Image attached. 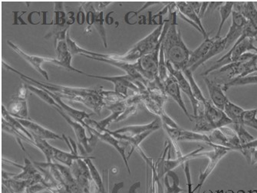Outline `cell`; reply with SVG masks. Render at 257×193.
<instances>
[{
    "label": "cell",
    "instance_id": "obj_39",
    "mask_svg": "<svg viewBox=\"0 0 257 193\" xmlns=\"http://www.w3.org/2000/svg\"><path fill=\"white\" fill-rule=\"evenodd\" d=\"M93 26L95 27L101 40L104 48H107V36H106L105 29L104 26V12H99L97 10L94 23Z\"/></svg>",
    "mask_w": 257,
    "mask_h": 193
},
{
    "label": "cell",
    "instance_id": "obj_15",
    "mask_svg": "<svg viewBox=\"0 0 257 193\" xmlns=\"http://www.w3.org/2000/svg\"><path fill=\"white\" fill-rule=\"evenodd\" d=\"M8 46L13 49L14 52H17L20 56H21L25 61L28 62L36 72H39L42 76L44 77L46 80L49 81V75L47 72L43 68V65L44 63H52L56 65L57 60L56 59H52V58L41 57V56H36V55H30L28 54L25 53L22 51L17 45L12 43L10 41L7 42Z\"/></svg>",
    "mask_w": 257,
    "mask_h": 193
},
{
    "label": "cell",
    "instance_id": "obj_49",
    "mask_svg": "<svg viewBox=\"0 0 257 193\" xmlns=\"http://www.w3.org/2000/svg\"><path fill=\"white\" fill-rule=\"evenodd\" d=\"M251 150V162L250 165H257V148H252Z\"/></svg>",
    "mask_w": 257,
    "mask_h": 193
},
{
    "label": "cell",
    "instance_id": "obj_12",
    "mask_svg": "<svg viewBox=\"0 0 257 193\" xmlns=\"http://www.w3.org/2000/svg\"><path fill=\"white\" fill-rule=\"evenodd\" d=\"M209 136L213 144L224 146L231 150L238 151L240 147L237 134L233 128L228 126L213 130Z\"/></svg>",
    "mask_w": 257,
    "mask_h": 193
},
{
    "label": "cell",
    "instance_id": "obj_24",
    "mask_svg": "<svg viewBox=\"0 0 257 193\" xmlns=\"http://www.w3.org/2000/svg\"><path fill=\"white\" fill-rule=\"evenodd\" d=\"M57 52V66L62 67L69 72H77V73L83 74L82 71L78 70L77 68H74L72 65V55L69 52L65 41H61L58 43L56 48Z\"/></svg>",
    "mask_w": 257,
    "mask_h": 193
},
{
    "label": "cell",
    "instance_id": "obj_37",
    "mask_svg": "<svg viewBox=\"0 0 257 193\" xmlns=\"http://www.w3.org/2000/svg\"><path fill=\"white\" fill-rule=\"evenodd\" d=\"M254 84H257V75H251V76L248 75V76L233 78L225 83L222 88L223 91H226L231 87L243 86V85H254Z\"/></svg>",
    "mask_w": 257,
    "mask_h": 193
},
{
    "label": "cell",
    "instance_id": "obj_1",
    "mask_svg": "<svg viewBox=\"0 0 257 193\" xmlns=\"http://www.w3.org/2000/svg\"><path fill=\"white\" fill-rule=\"evenodd\" d=\"M2 63L7 70L18 75L26 84L47 90V91L56 94L60 98H64V99L72 101V102L84 104L96 114H101V110L106 107L105 102L100 95V91H101V88H72V87L55 85V84H51V83L40 82V81H36L33 78H30V77L18 72L16 70L15 68H12L10 65H7L5 62H3Z\"/></svg>",
    "mask_w": 257,
    "mask_h": 193
},
{
    "label": "cell",
    "instance_id": "obj_7",
    "mask_svg": "<svg viewBox=\"0 0 257 193\" xmlns=\"http://www.w3.org/2000/svg\"><path fill=\"white\" fill-rule=\"evenodd\" d=\"M229 151H231V149L224 147V146L215 145L213 150L208 151V152H203L202 151V152L198 153V155H197L198 157L205 156V157L208 158L210 161H209L208 165H207L205 169L203 172H200V175H199L198 183H197V186L194 188V189H193L194 192L197 191V193H200V188H202V186L205 183L209 175L213 172L217 164L227 154Z\"/></svg>",
    "mask_w": 257,
    "mask_h": 193
},
{
    "label": "cell",
    "instance_id": "obj_43",
    "mask_svg": "<svg viewBox=\"0 0 257 193\" xmlns=\"http://www.w3.org/2000/svg\"><path fill=\"white\" fill-rule=\"evenodd\" d=\"M147 169L149 170V172L147 171V182H148L147 193H157L156 183L153 177L152 168L149 165H147Z\"/></svg>",
    "mask_w": 257,
    "mask_h": 193
},
{
    "label": "cell",
    "instance_id": "obj_38",
    "mask_svg": "<svg viewBox=\"0 0 257 193\" xmlns=\"http://www.w3.org/2000/svg\"><path fill=\"white\" fill-rule=\"evenodd\" d=\"M233 124V129L237 134L239 138L240 146H245L248 143L255 140L254 136H252L247 130L245 128V126L242 123H232Z\"/></svg>",
    "mask_w": 257,
    "mask_h": 193
},
{
    "label": "cell",
    "instance_id": "obj_3",
    "mask_svg": "<svg viewBox=\"0 0 257 193\" xmlns=\"http://www.w3.org/2000/svg\"><path fill=\"white\" fill-rule=\"evenodd\" d=\"M164 23H161L156 28L152 33L144 38L139 43H136L132 49L123 54V55H116V54H109L106 55L105 59H112V60L123 61V62H131L133 61L137 62L139 59L152 53L161 44L162 38H163Z\"/></svg>",
    "mask_w": 257,
    "mask_h": 193
},
{
    "label": "cell",
    "instance_id": "obj_23",
    "mask_svg": "<svg viewBox=\"0 0 257 193\" xmlns=\"http://www.w3.org/2000/svg\"><path fill=\"white\" fill-rule=\"evenodd\" d=\"M162 125L161 120L157 118L154 121L151 123H147V124H142V125H132L127 126V127H123V128L117 129L116 130H113V132L118 134L123 135L125 136H134L137 135L142 134L145 132L156 131Z\"/></svg>",
    "mask_w": 257,
    "mask_h": 193
},
{
    "label": "cell",
    "instance_id": "obj_51",
    "mask_svg": "<svg viewBox=\"0 0 257 193\" xmlns=\"http://www.w3.org/2000/svg\"><path fill=\"white\" fill-rule=\"evenodd\" d=\"M123 187H124V182H117V183L114 184V186H113L111 193H118L119 191H120L121 188H123Z\"/></svg>",
    "mask_w": 257,
    "mask_h": 193
},
{
    "label": "cell",
    "instance_id": "obj_20",
    "mask_svg": "<svg viewBox=\"0 0 257 193\" xmlns=\"http://www.w3.org/2000/svg\"><path fill=\"white\" fill-rule=\"evenodd\" d=\"M22 125L28 130L32 133L33 136L41 138L43 140H63V138L59 136L57 133H54L48 129L45 128L43 126L39 125L36 122L33 121L30 119H19L17 118Z\"/></svg>",
    "mask_w": 257,
    "mask_h": 193
},
{
    "label": "cell",
    "instance_id": "obj_41",
    "mask_svg": "<svg viewBox=\"0 0 257 193\" xmlns=\"http://www.w3.org/2000/svg\"><path fill=\"white\" fill-rule=\"evenodd\" d=\"M100 95L105 102L106 106L120 102V101H124L127 98L114 91H104L102 88H101V91H100Z\"/></svg>",
    "mask_w": 257,
    "mask_h": 193
},
{
    "label": "cell",
    "instance_id": "obj_26",
    "mask_svg": "<svg viewBox=\"0 0 257 193\" xmlns=\"http://www.w3.org/2000/svg\"><path fill=\"white\" fill-rule=\"evenodd\" d=\"M204 147H200L198 149H195V150L192 151L190 153H187L186 155H183V156H180V157L176 158L174 159H171L170 156H171V151H168V159L165 161L164 163V171H165V175L168 173V172L173 171V169L178 167L179 165L185 164L186 162H189V160L191 159H195V158L198 157V153L204 150Z\"/></svg>",
    "mask_w": 257,
    "mask_h": 193
},
{
    "label": "cell",
    "instance_id": "obj_35",
    "mask_svg": "<svg viewBox=\"0 0 257 193\" xmlns=\"http://www.w3.org/2000/svg\"><path fill=\"white\" fill-rule=\"evenodd\" d=\"M225 49H226V40L225 37L220 38V39H215L214 43L212 45L211 48H210L209 52H207V55L204 57V59L198 64L197 68L201 66L202 65H204L209 59H212V58L214 57V56L218 55V54L221 53Z\"/></svg>",
    "mask_w": 257,
    "mask_h": 193
},
{
    "label": "cell",
    "instance_id": "obj_9",
    "mask_svg": "<svg viewBox=\"0 0 257 193\" xmlns=\"http://www.w3.org/2000/svg\"><path fill=\"white\" fill-rule=\"evenodd\" d=\"M85 159H78L73 162L70 167L72 175L82 193H96L98 190L93 182Z\"/></svg>",
    "mask_w": 257,
    "mask_h": 193
},
{
    "label": "cell",
    "instance_id": "obj_25",
    "mask_svg": "<svg viewBox=\"0 0 257 193\" xmlns=\"http://www.w3.org/2000/svg\"><path fill=\"white\" fill-rule=\"evenodd\" d=\"M2 118L11 126L13 130L20 135L23 141L34 146V137L32 133L28 130H26L16 117H13L4 105L2 106Z\"/></svg>",
    "mask_w": 257,
    "mask_h": 193
},
{
    "label": "cell",
    "instance_id": "obj_47",
    "mask_svg": "<svg viewBox=\"0 0 257 193\" xmlns=\"http://www.w3.org/2000/svg\"><path fill=\"white\" fill-rule=\"evenodd\" d=\"M252 148H257V139H255V140H252V142L248 143V144L245 145V146H240L238 151H239L241 153L243 149H252Z\"/></svg>",
    "mask_w": 257,
    "mask_h": 193
},
{
    "label": "cell",
    "instance_id": "obj_48",
    "mask_svg": "<svg viewBox=\"0 0 257 193\" xmlns=\"http://www.w3.org/2000/svg\"><path fill=\"white\" fill-rule=\"evenodd\" d=\"M209 5H210V2H203V4H202L201 10H200V13H199V17L200 19L203 18L204 16L205 15L206 12L208 10Z\"/></svg>",
    "mask_w": 257,
    "mask_h": 193
},
{
    "label": "cell",
    "instance_id": "obj_16",
    "mask_svg": "<svg viewBox=\"0 0 257 193\" xmlns=\"http://www.w3.org/2000/svg\"><path fill=\"white\" fill-rule=\"evenodd\" d=\"M177 15L181 17L183 20H185L188 23H191L196 30H198L206 39L209 38V34L204 29L202 24L201 19L199 17L198 14L191 8L187 2H177Z\"/></svg>",
    "mask_w": 257,
    "mask_h": 193
},
{
    "label": "cell",
    "instance_id": "obj_19",
    "mask_svg": "<svg viewBox=\"0 0 257 193\" xmlns=\"http://www.w3.org/2000/svg\"><path fill=\"white\" fill-rule=\"evenodd\" d=\"M246 24H247V21L241 15L240 13L233 11L232 24L225 37L226 40V48L231 46L233 43H236L239 38L242 36Z\"/></svg>",
    "mask_w": 257,
    "mask_h": 193
},
{
    "label": "cell",
    "instance_id": "obj_21",
    "mask_svg": "<svg viewBox=\"0 0 257 193\" xmlns=\"http://www.w3.org/2000/svg\"><path fill=\"white\" fill-rule=\"evenodd\" d=\"M214 41V38L213 39H210V37L207 38V39H204V42L195 50L191 51L187 66V68H188L191 72H195L197 70V65L207 55V52L210 50Z\"/></svg>",
    "mask_w": 257,
    "mask_h": 193
},
{
    "label": "cell",
    "instance_id": "obj_6",
    "mask_svg": "<svg viewBox=\"0 0 257 193\" xmlns=\"http://www.w3.org/2000/svg\"><path fill=\"white\" fill-rule=\"evenodd\" d=\"M82 75L89 78H98L110 81L114 85V91L121 94L125 98H128V90H132L135 93L142 92L147 89L146 86L140 81H136L132 79L128 75L121 76H100V75H89L84 72Z\"/></svg>",
    "mask_w": 257,
    "mask_h": 193
},
{
    "label": "cell",
    "instance_id": "obj_17",
    "mask_svg": "<svg viewBox=\"0 0 257 193\" xmlns=\"http://www.w3.org/2000/svg\"><path fill=\"white\" fill-rule=\"evenodd\" d=\"M84 57L88 58V59H94V60L99 61V62H104V63L109 64L113 66L117 67L121 70L125 72V75L130 76L132 79L136 81H140L143 83L145 86L148 85V81H147L140 73L138 72L137 69L135 68V64L129 63L127 62H123V61L112 60V59H105L102 58L93 57L90 55H83Z\"/></svg>",
    "mask_w": 257,
    "mask_h": 193
},
{
    "label": "cell",
    "instance_id": "obj_18",
    "mask_svg": "<svg viewBox=\"0 0 257 193\" xmlns=\"http://www.w3.org/2000/svg\"><path fill=\"white\" fill-rule=\"evenodd\" d=\"M164 88H165L167 95L171 97L179 105V107L184 111V114L188 117L189 120H191V114H189L187 107L184 104V100L181 96V88H180L178 81L170 72L168 78L164 82Z\"/></svg>",
    "mask_w": 257,
    "mask_h": 193
},
{
    "label": "cell",
    "instance_id": "obj_45",
    "mask_svg": "<svg viewBox=\"0 0 257 193\" xmlns=\"http://www.w3.org/2000/svg\"><path fill=\"white\" fill-rule=\"evenodd\" d=\"M28 86H27V85L24 82V84H23V85L20 86V88H19L17 98H19V99L26 100L27 95H28Z\"/></svg>",
    "mask_w": 257,
    "mask_h": 193
},
{
    "label": "cell",
    "instance_id": "obj_44",
    "mask_svg": "<svg viewBox=\"0 0 257 193\" xmlns=\"http://www.w3.org/2000/svg\"><path fill=\"white\" fill-rule=\"evenodd\" d=\"M139 105V104H133V105L128 106V107L124 110V112L119 116L116 122L122 121V120H126V119L128 118L131 116L135 114V113L137 112Z\"/></svg>",
    "mask_w": 257,
    "mask_h": 193
},
{
    "label": "cell",
    "instance_id": "obj_13",
    "mask_svg": "<svg viewBox=\"0 0 257 193\" xmlns=\"http://www.w3.org/2000/svg\"><path fill=\"white\" fill-rule=\"evenodd\" d=\"M166 65L168 72H169L170 73L176 78L177 81H178V85H179L180 88H181V91H183V92L187 96V98H189V100L191 101V104H192L193 111H194V114H193L192 115L197 116L204 112V107L200 105L198 101L194 98L191 84L189 83L188 80L186 78L182 71L176 69L169 62H166Z\"/></svg>",
    "mask_w": 257,
    "mask_h": 193
},
{
    "label": "cell",
    "instance_id": "obj_54",
    "mask_svg": "<svg viewBox=\"0 0 257 193\" xmlns=\"http://www.w3.org/2000/svg\"><path fill=\"white\" fill-rule=\"evenodd\" d=\"M255 169H257V165H255Z\"/></svg>",
    "mask_w": 257,
    "mask_h": 193
},
{
    "label": "cell",
    "instance_id": "obj_8",
    "mask_svg": "<svg viewBox=\"0 0 257 193\" xmlns=\"http://www.w3.org/2000/svg\"><path fill=\"white\" fill-rule=\"evenodd\" d=\"M161 45L152 53L144 55L135 62V68L147 81H154L159 73V55Z\"/></svg>",
    "mask_w": 257,
    "mask_h": 193
},
{
    "label": "cell",
    "instance_id": "obj_42",
    "mask_svg": "<svg viewBox=\"0 0 257 193\" xmlns=\"http://www.w3.org/2000/svg\"><path fill=\"white\" fill-rule=\"evenodd\" d=\"M257 108L245 110L242 115V124L257 130Z\"/></svg>",
    "mask_w": 257,
    "mask_h": 193
},
{
    "label": "cell",
    "instance_id": "obj_5",
    "mask_svg": "<svg viewBox=\"0 0 257 193\" xmlns=\"http://www.w3.org/2000/svg\"><path fill=\"white\" fill-rule=\"evenodd\" d=\"M82 124L85 126V128L88 130L91 135H94L98 139L101 140V141L111 145V146H113L117 151V153L120 154V156H121L123 161L124 162V165H125L127 172L131 175L132 171H131L130 166H129L128 158H127L125 154L126 147H127L128 143L127 142L118 140L117 138L114 137L112 134L110 133L108 129H103L98 124V122L92 120L90 117L85 119Z\"/></svg>",
    "mask_w": 257,
    "mask_h": 193
},
{
    "label": "cell",
    "instance_id": "obj_52",
    "mask_svg": "<svg viewBox=\"0 0 257 193\" xmlns=\"http://www.w3.org/2000/svg\"><path fill=\"white\" fill-rule=\"evenodd\" d=\"M109 2L99 3V4H98V11L103 12L104 9L109 5Z\"/></svg>",
    "mask_w": 257,
    "mask_h": 193
},
{
    "label": "cell",
    "instance_id": "obj_36",
    "mask_svg": "<svg viewBox=\"0 0 257 193\" xmlns=\"http://www.w3.org/2000/svg\"><path fill=\"white\" fill-rule=\"evenodd\" d=\"M234 2H226L223 3V5L219 8L220 10V23L218 27V30L216 33V36L214 39H220V33H221L222 29L224 26L225 22L228 20L229 16L232 15L233 11V7H234Z\"/></svg>",
    "mask_w": 257,
    "mask_h": 193
},
{
    "label": "cell",
    "instance_id": "obj_29",
    "mask_svg": "<svg viewBox=\"0 0 257 193\" xmlns=\"http://www.w3.org/2000/svg\"><path fill=\"white\" fill-rule=\"evenodd\" d=\"M72 23H74V20L66 21L65 23H62V24L56 25L53 28V30L45 36V39H53L54 46H55V49H56V46H57L59 42L66 40L68 30H69V28L70 27Z\"/></svg>",
    "mask_w": 257,
    "mask_h": 193
},
{
    "label": "cell",
    "instance_id": "obj_32",
    "mask_svg": "<svg viewBox=\"0 0 257 193\" xmlns=\"http://www.w3.org/2000/svg\"><path fill=\"white\" fill-rule=\"evenodd\" d=\"M33 137H34L35 147L39 149L45 155L46 162H49V163L53 162L54 153H55L56 147L51 146L46 140H43V139L36 137V136H33Z\"/></svg>",
    "mask_w": 257,
    "mask_h": 193
},
{
    "label": "cell",
    "instance_id": "obj_2",
    "mask_svg": "<svg viewBox=\"0 0 257 193\" xmlns=\"http://www.w3.org/2000/svg\"><path fill=\"white\" fill-rule=\"evenodd\" d=\"M176 10V3H171L169 20L165 21L164 25L161 47L166 62L171 63L176 69L183 72L187 68L191 51L184 43L181 32L177 29L178 15Z\"/></svg>",
    "mask_w": 257,
    "mask_h": 193
},
{
    "label": "cell",
    "instance_id": "obj_11",
    "mask_svg": "<svg viewBox=\"0 0 257 193\" xmlns=\"http://www.w3.org/2000/svg\"><path fill=\"white\" fill-rule=\"evenodd\" d=\"M164 130L166 131L167 134L169 136L171 140V144L178 143V141L189 142H202L210 145L212 147H214L215 144L212 143L210 136L204 133H198L193 130H185L181 128H171L167 125L162 124Z\"/></svg>",
    "mask_w": 257,
    "mask_h": 193
},
{
    "label": "cell",
    "instance_id": "obj_27",
    "mask_svg": "<svg viewBox=\"0 0 257 193\" xmlns=\"http://www.w3.org/2000/svg\"><path fill=\"white\" fill-rule=\"evenodd\" d=\"M233 11L240 13L248 23L257 29V10L252 2L235 3Z\"/></svg>",
    "mask_w": 257,
    "mask_h": 193
},
{
    "label": "cell",
    "instance_id": "obj_33",
    "mask_svg": "<svg viewBox=\"0 0 257 193\" xmlns=\"http://www.w3.org/2000/svg\"><path fill=\"white\" fill-rule=\"evenodd\" d=\"M183 73L185 75L186 78L188 80L189 83L191 84V88H192L193 94H194V98L198 101L200 105L204 107L205 103L207 102V98L204 97V94L202 93L200 87L197 85V82L194 80V76H193V72L189 70L188 68H186L185 70L183 71Z\"/></svg>",
    "mask_w": 257,
    "mask_h": 193
},
{
    "label": "cell",
    "instance_id": "obj_14",
    "mask_svg": "<svg viewBox=\"0 0 257 193\" xmlns=\"http://www.w3.org/2000/svg\"><path fill=\"white\" fill-rule=\"evenodd\" d=\"M3 159L5 160L6 162H9V163L14 165L16 167H18L22 169V172L20 173H10V176L12 178H15L17 180H32L35 184L41 183L44 185L45 178L43 177V173L37 169L36 166L35 167L33 162L30 159L25 158V163L23 165H18L16 162L7 160V159Z\"/></svg>",
    "mask_w": 257,
    "mask_h": 193
},
{
    "label": "cell",
    "instance_id": "obj_10",
    "mask_svg": "<svg viewBox=\"0 0 257 193\" xmlns=\"http://www.w3.org/2000/svg\"><path fill=\"white\" fill-rule=\"evenodd\" d=\"M54 108L65 119V121L69 123V125L72 127V130H73L75 136H76L77 140H78V143H79L80 146L83 148L85 153L87 154V153L92 152L93 147H94V145L96 143L98 138L92 134L91 135V137H88L86 135L85 126L82 123L74 120L72 117H69L68 114L63 112L62 110H59V109L56 108V107H54Z\"/></svg>",
    "mask_w": 257,
    "mask_h": 193
},
{
    "label": "cell",
    "instance_id": "obj_46",
    "mask_svg": "<svg viewBox=\"0 0 257 193\" xmlns=\"http://www.w3.org/2000/svg\"><path fill=\"white\" fill-rule=\"evenodd\" d=\"M187 4H188L199 16V13H200V10H201L203 2H187Z\"/></svg>",
    "mask_w": 257,
    "mask_h": 193
},
{
    "label": "cell",
    "instance_id": "obj_34",
    "mask_svg": "<svg viewBox=\"0 0 257 193\" xmlns=\"http://www.w3.org/2000/svg\"><path fill=\"white\" fill-rule=\"evenodd\" d=\"M165 186L167 193H181L184 190L180 186V179L178 175L171 171L165 175Z\"/></svg>",
    "mask_w": 257,
    "mask_h": 193
},
{
    "label": "cell",
    "instance_id": "obj_28",
    "mask_svg": "<svg viewBox=\"0 0 257 193\" xmlns=\"http://www.w3.org/2000/svg\"><path fill=\"white\" fill-rule=\"evenodd\" d=\"M7 110L13 117L16 118L25 119V120L29 119L28 104L26 102V100L14 98L9 104Z\"/></svg>",
    "mask_w": 257,
    "mask_h": 193
},
{
    "label": "cell",
    "instance_id": "obj_30",
    "mask_svg": "<svg viewBox=\"0 0 257 193\" xmlns=\"http://www.w3.org/2000/svg\"><path fill=\"white\" fill-rule=\"evenodd\" d=\"M94 157L86 158L85 159V162L88 165V169H89L90 173H91V178H92L93 182H94V185L96 186L97 190H98L99 193H106L105 188H104V182H103L102 177H101V174L98 172L96 166L94 165L92 162V159H94Z\"/></svg>",
    "mask_w": 257,
    "mask_h": 193
},
{
    "label": "cell",
    "instance_id": "obj_40",
    "mask_svg": "<svg viewBox=\"0 0 257 193\" xmlns=\"http://www.w3.org/2000/svg\"><path fill=\"white\" fill-rule=\"evenodd\" d=\"M28 86L29 91L31 92L34 93L35 94L39 97L40 99L43 100V101L46 103V104H49V105L53 106L54 107L59 109V106L58 105L57 103L53 98L48 94L46 91H45L43 88H39V87L34 86V85H27Z\"/></svg>",
    "mask_w": 257,
    "mask_h": 193
},
{
    "label": "cell",
    "instance_id": "obj_53",
    "mask_svg": "<svg viewBox=\"0 0 257 193\" xmlns=\"http://www.w3.org/2000/svg\"><path fill=\"white\" fill-rule=\"evenodd\" d=\"M250 193H257L256 190H252V191H249Z\"/></svg>",
    "mask_w": 257,
    "mask_h": 193
},
{
    "label": "cell",
    "instance_id": "obj_31",
    "mask_svg": "<svg viewBox=\"0 0 257 193\" xmlns=\"http://www.w3.org/2000/svg\"><path fill=\"white\" fill-rule=\"evenodd\" d=\"M244 110L242 107L229 101L223 109V112L233 123H242V115Z\"/></svg>",
    "mask_w": 257,
    "mask_h": 193
},
{
    "label": "cell",
    "instance_id": "obj_22",
    "mask_svg": "<svg viewBox=\"0 0 257 193\" xmlns=\"http://www.w3.org/2000/svg\"><path fill=\"white\" fill-rule=\"evenodd\" d=\"M204 81H205L206 86H207L209 94H210V101L217 108L223 110L225 106L229 100L225 95L223 88L220 87L218 84L209 79L207 77H204Z\"/></svg>",
    "mask_w": 257,
    "mask_h": 193
},
{
    "label": "cell",
    "instance_id": "obj_4",
    "mask_svg": "<svg viewBox=\"0 0 257 193\" xmlns=\"http://www.w3.org/2000/svg\"><path fill=\"white\" fill-rule=\"evenodd\" d=\"M204 107V112L202 114L197 116L191 114V121L195 123L194 131L210 133L216 129L226 127L233 123L223 112V110L217 108L210 100H207Z\"/></svg>",
    "mask_w": 257,
    "mask_h": 193
},
{
    "label": "cell",
    "instance_id": "obj_50",
    "mask_svg": "<svg viewBox=\"0 0 257 193\" xmlns=\"http://www.w3.org/2000/svg\"><path fill=\"white\" fill-rule=\"evenodd\" d=\"M141 182H136L132 184L129 188L127 193H138V189L141 187Z\"/></svg>",
    "mask_w": 257,
    "mask_h": 193
}]
</instances>
